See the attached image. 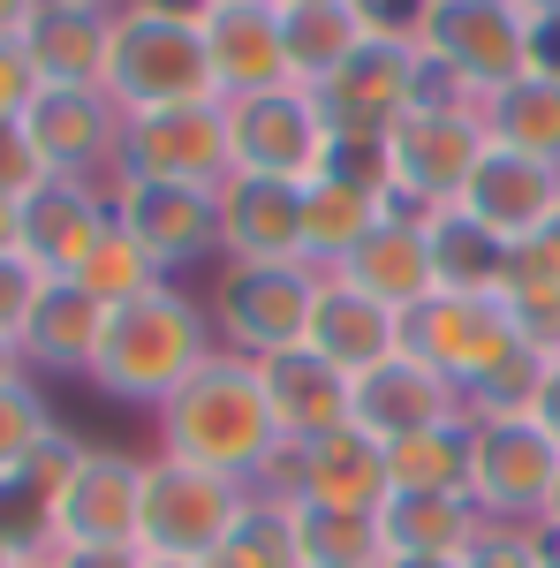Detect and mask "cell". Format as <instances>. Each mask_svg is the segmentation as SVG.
<instances>
[{
    "instance_id": "1",
    "label": "cell",
    "mask_w": 560,
    "mask_h": 568,
    "mask_svg": "<svg viewBox=\"0 0 560 568\" xmlns=\"http://www.w3.org/2000/svg\"><path fill=\"white\" fill-rule=\"evenodd\" d=\"M152 425H160V455L227 470V478H243V485H258L265 463L288 447L281 425H273V402H265L258 364L235 356V349L205 356V364L152 409Z\"/></svg>"
},
{
    "instance_id": "2",
    "label": "cell",
    "mask_w": 560,
    "mask_h": 568,
    "mask_svg": "<svg viewBox=\"0 0 560 568\" xmlns=\"http://www.w3.org/2000/svg\"><path fill=\"white\" fill-rule=\"evenodd\" d=\"M213 349H220V334H213L205 296H190L182 281H160V288L106 311V334H99V356H91V387L106 402L160 409Z\"/></svg>"
},
{
    "instance_id": "3",
    "label": "cell",
    "mask_w": 560,
    "mask_h": 568,
    "mask_svg": "<svg viewBox=\"0 0 560 568\" xmlns=\"http://www.w3.org/2000/svg\"><path fill=\"white\" fill-rule=\"evenodd\" d=\"M106 99H114L122 114L220 99L213 53H205V23H197V0H130V8H114Z\"/></svg>"
},
{
    "instance_id": "4",
    "label": "cell",
    "mask_w": 560,
    "mask_h": 568,
    "mask_svg": "<svg viewBox=\"0 0 560 568\" xmlns=\"http://www.w3.org/2000/svg\"><path fill=\"white\" fill-rule=\"evenodd\" d=\"M258 485L227 478V470H205V463H182V455H144V524H136V546L152 561H205L227 530L251 516Z\"/></svg>"
},
{
    "instance_id": "5",
    "label": "cell",
    "mask_w": 560,
    "mask_h": 568,
    "mask_svg": "<svg viewBox=\"0 0 560 568\" xmlns=\"http://www.w3.org/2000/svg\"><path fill=\"white\" fill-rule=\"evenodd\" d=\"M409 39L425 45L439 69H455L477 99H492L500 84L538 69V23L516 0H425Z\"/></svg>"
},
{
    "instance_id": "6",
    "label": "cell",
    "mask_w": 560,
    "mask_h": 568,
    "mask_svg": "<svg viewBox=\"0 0 560 568\" xmlns=\"http://www.w3.org/2000/svg\"><path fill=\"white\" fill-rule=\"evenodd\" d=\"M205 311H213L220 349L251 356V364L303 349L310 342V311H318V265H303V258L296 265H227L220 258Z\"/></svg>"
},
{
    "instance_id": "7",
    "label": "cell",
    "mask_w": 560,
    "mask_h": 568,
    "mask_svg": "<svg viewBox=\"0 0 560 568\" xmlns=\"http://www.w3.org/2000/svg\"><path fill=\"white\" fill-rule=\"evenodd\" d=\"M492 152L485 106H409L387 130V168H394V205L439 213L470 190L477 160Z\"/></svg>"
},
{
    "instance_id": "8",
    "label": "cell",
    "mask_w": 560,
    "mask_h": 568,
    "mask_svg": "<svg viewBox=\"0 0 560 568\" xmlns=\"http://www.w3.org/2000/svg\"><path fill=\"white\" fill-rule=\"evenodd\" d=\"M401 349L425 356L431 372H447L462 387V402H470L500 364H516L538 342L516 326V311L500 304V296H431V304L401 311Z\"/></svg>"
},
{
    "instance_id": "9",
    "label": "cell",
    "mask_w": 560,
    "mask_h": 568,
    "mask_svg": "<svg viewBox=\"0 0 560 568\" xmlns=\"http://www.w3.org/2000/svg\"><path fill=\"white\" fill-rule=\"evenodd\" d=\"M553 478H560V447L530 409L522 417H470V500L485 524L538 530Z\"/></svg>"
},
{
    "instance_id": "10",
    "label": "cell",
    "mask_w": 560,
    "mask_h": 568,
    "mask_svg": "<svg viewBox=\"0 0 560 568\" xmlns=\"http://www.w3.org/2000/svg\"><path fill=\"white\" fill-rule=\"evenodd\" d=\"M227 106V160L235 175H281V182H318L334 130L318 114V99L303 84H273V91H243L220 99Z\"/></svg>"
},
{
    "instance_id": "11",
    "label": "cell",
    "mask_w": 560,
    "mask_h": 568,
    "mask_svg": "<svg viewBox=\"0 0 560 568\" xmlns=\"http://www.w3.org/2000/svg\"><path fill=\"white\" fill-rule=\"evenodd\" d=\"M106 197H114V227H122L167 281H182V273H197V265L220 258V197L213 190L106 175Z\"/></svg>"
},
{
    "instance_id": "12",
    "label": "cell",
    "mask_w": 560,
    "mask_h": 568,
    "mask_svg": "<svg viewBox=\"0 0 560 568\" xmlns=\"http://www.w3.org/2000/svg\"><path fill=\"white\" fill-rule=\"evenodd\" d=\"M387 439H371L364 425L318 433L303 447H281L258 478V500H326V508H387Z\"/></svg>"
},
{
    "instance_id": "13",
    "label": "cell",
    "mask_w": 560,
    "mask_h": 568,
    "mask_svg": "<svg viewBox=\"0 0 560 568\" xmlns=\"http://www.w3.org/2000/svg\"><path fill=\"white\" fill-rule=\"evenodd\" d=\"M114 175L144 182H190V190H220L235 175L227 160V106L197 99V106H152L122 122V168Z\"/></svg>"
},
{
    "instance_id": "14",
    "label": "cell",
    "mask_w": 560,
    "mask_h": 568,
    "mask_svg": "<svg viewBox=\"0 0 560 568\" xmlns=\"http://www.w3.org/2000/svg\"><path fill=\"white\" fill-rule=\"evenodd\" d=\"M122 106L106 99V84H39L23 106V136L39 144V160L53 175L106 182L122 168Z\"/></svg>"
},
{
    "instance_id": "15",
    "label": "cell",
    "mask_w": 560,
    "mask_h": 568,
    "mask_svg": "<svg viewBox=\"0 0 560 568\" xmlns=\"http://www.w3.org/2000/svg\"><path fill=\"white\" fill-rule=\"evenodd\" d=\"M136 524H144V455L91 447L69 493L53 500V546H136Z\"/></svg>"
},
{
    "instance_id": "16",
    "label": "cell",
    "mask_w": 560,
    "mask_h": 568,
    "mask_svg": "<svg viewBox=\"0 0 560 568\" xmlns=\"http://www.w3.org/2000/svg\"><path fill=\"white\" fill-rule=\"evenodd\" d=\"M310 99H318V114H326L334 136H387L417 106V45L379 31L342 77H326Z\"/></svg>"
},
{
    "instance_id": "17",
    "label": "cell",
    "mask_w": 560,
    "mask_h": 568,
    "mask_svg": "<svg viewBox=\"0 0 560 568\" xmlns=\"http://www.w3.org/2000/svg\"><path fill=\"white\" fill-rule=\"evenodd\" d=\"M303 190L281 175H227L220 197V258L227 265H296L303 258Z\"/></svg>"
},
{
    "instance_id": "18",
    "label": "cell",
    "mask_w": 560,
    "mask_h": 568,
    "mask_svg": "<svg viewBox=\"0 0 560 568\" xmlns=\"http://www.w3.org/2000/svg\"><path fill=\"white\" fill-rule=\"evenodd\" d=\"M114 235V197L106 182H84V175H53L23 205V258L53 273V281H77L91 265V251Z\"/></svg>"
},
{
    "instance_id": "19",
    "label": "cell",
    "mask_w": 560,
    "mask_h": 568,
    "mask_svg": "<svg viewBox=\"0 0 560 568\" xmlns=\"http://www.w3.org/2000/svg\"><path fill=\"white\" fill-rule=\"evenodd\" d=\"M205 53H213L220 99L288 84V45H281V0H197Z\"/></svg>"
},
{
    "instance_id": "20",
    "label": "cell",
    "mask_w": 560,
    "mask_h": 568,
    "mask_svg": "<svg viewBox=\"0 0 560 568\" xmlns=\"http://www.w3.org/2000/svg\"><path fill=\"white\" fill-rule=\"evenodd\" d=\"M455 417H470V402L462 387L447 379V372H431L425 356H387V364H371L364 379H356V425L371 439H409V433H431V425H455Z\"/></svg>"
},
{
    "instance_id": "21",
    "label": "cell",
    "mask_w": 560,
    "mask_h": 568,
    "mask_svg": "<svg viewBox=\"0 0 560 568\" xmlns=\"http://www.w3.org/2000/svg\"><path fill=\"white\" fill-rule=\"evenodd\" d=\"M455 205H462L477 227H492L500 243H530V235H546V227L560 220V168L522 160V152H508V144H492V152L477 160L470 190H462Z\"/></svg>"
},
{
    "instance_id": "22",
    "label": "cell",
    "mask_w": 560,
    "mask_h": 568,
    "mask_svg": "<svg viewBox=\"0 0 560 568\" xmlns=\"http://www.w3.org/2000/svg\"><path fill=\"white\" fill-rule=\"evenodd\" d=\"M265 379V402H273V425H281V439L288 447H303V439L318 433H342V425H356V379H348L342 364H326V356L310 349H281L258 364Z\"/></svg>"
},
{
    "instance_id": "23",
    "label": "cell",
    "mask_w": 560,
    "mask_h": 568,
    "mask_svg": "<svg viewBox=\"0 0 560 568\" xmlns=\"http://www.w3.org/2000/svg\"><path fill=\"white\" fill-rule=\"evenodd\" d=\"M342 281H356L364 296H379L387 311H417L439 296V273H431V235H425V213H409V205H394L364 243H356V258L342 265Z\"/></svg>"
},
{
    "instance_id": "24",
    "label": "cell",
    "mask_w": 560,
    "mask_h": 568,
    "mask_svg": "<svg viewBox=\"0 0 560 568\" xmlns=\"http://www.w3.org/2000/svg\"><path fill=\"white\" fill-rule=\"evenodd\" d=\"M310 349L326 364H342L348 379H364L371 364L401 356V311H387L379 296H364L342 273H318V311H310Z\"/></svg>"
},
{
    "instance_id": "25",
    "label": "cell",
    "mask_w": 560,
    "mask_h": 568,
    "mask_svg": "<svg viewBox=\"0 0 560 568\" xmlns=\"http://www.w3.org/2000/svg\"><path fill=\"white\" fill-rule=\"evenodd\" d=\"M379 39V16L364 0H281V45H288V84L318 91L342 77L364 45Z\"/></svg>"
},
{
    "instance_id": "26",
    "label": "cell",
    "mask_w": 560,
    "mask_h": 568,
    "mask_svg": "<svg viewBox=\"0 0 560 568\" xmlns=\"http://www.w3.org/2000/svg\"><path fill=\"white\" fill-rule=\"evenodd\" d=\"M99 334H106V304L84 281H53L31 311V326H23V364L45 379H91Z\"/></svg>"
},
{
    "instance_id": "27",
    "label": "cell",
    "mask_w": 560,
    "mask_h": 568,
    "mask_svg": "<svg viewBox=\"0 0 560 568\" xmlns=\"http://www.w3.org/2000/svg\"><path fill=\"white\" fill-rule=\"evenodd\" d=\"M379 524H387V561H462L485 516L462 493H387Z\"/></svg>"
},
{
    "instance_id": "28",
    "label": "cell",
    "mask_w": 560,
    "mask_h": 568,
    "mask_svg": "<svg viewBox=\"0 0 560 568\" xmlns=\"http://www.w3.org/2000/svg\"><path fill=\"white\" fill-rule=\"evenodd\" d=\"M106 45H114V16L45 0L31 39H23V61L39 84H106Z\"/></svg>"
},
{
    "instance_id": "29",
    "label": "cell",
    "mask_w": 560,
    "mask_h": 568,
    "mask_svg": "<svg viewBox=\"0 0 560 568\" xmlns=\"http://www.w3.org/2000/svg\"><path fill=\"white\" fill-rule=\"evenodd\" d=\"M394 205L387 197H371V190H348V182L318 175L303 190V265H318V273H342L356 258V243L387 220Z\"/></svg>"
},
{
    "instance_id": "30",
    "label": "cell",
    "mask_w": 560,
    "mask_h": 568,
    "mask_svg": "<svg viewBox=\"0 0 560 568\" xmlns=\"http://www.w3.org/2000/svg\"><path fill=\"white\" fill-rule=\"evenodd\" d=\"M431 235V273H439V296H500V273H508V243L492 227H477L462 205H439L425 213Z\"/></svg>"
},
{
    "instance_id": "31",
    "label": "cell",
    "mask_w": 560,
    "mask_h": 568,
    "mask_svg": "<svg viewBox=\"0 0 560 568\" xmlns=\"http://www.w3.org/2000/svg\"><path fill=\"white\" fill-rule=\"evenodd\" d=\"M303 568H387V524L379 508H326V500H288Z\"/></svg>"
},
{
    "instance_id": "32",
    "label": "cell",
    "mask_w": 560,
    "mask_h": 568,
    "mask_svg": "<svg viewBox=\"0 0 560 568\" xmlns=\"http://www.w3.org/2000/svg\"><path fill=\"white\" fill-rule=\"evenodd\" d=\"M485 130H492V144H508L522 160L560 168V77L553 69H530L516 84H500L485 99Z\"/></svg>"
},
{
    "instance_id": "33",
    "label": "cell",
    "mask_w": 560,
    "mask_h": 568,
    "mask_svg": "<svg viewBox=\"0 0 560 568\" xmlns=\"http://www.w3.org/2000/svg\"><path fill=\"white\" fill-rule=\"evenodd\" d=\"M387 478H394V493H462L470 500V417L394 439Z\"/></svg>"
},
{
    "instance_id": "34",
    "label": "cell",
    "mask_w": 560,
    "mask_h": 568,
    "mask_svg": "<svg viewBox=\"0 0 560 568\" xmlns=\"http://www.w3.org/2000/svg\"><path fill=\"white\" fill-rule=\"evenodd\" d=\"M197 568H303L288 508H281V500H251V516L227 530V538H220Z\"/></svg>"
},
{
    "instance_id": "35",
    "label": "cell",
    "mask_w": 560,
    "mask_h": 568,
    "mask_svg": "<svg viewBox=\"0 0 560 568\" xmlns=\"http://www.w3.org/2000/svg\"><path fill=\"white\" fill-rule=\"evenodd\" d=\"M77 281H84L91 296H99V304L114 311V304H130V296H144V288H160L167 273H160V265H152V258H144V251L130 243V235L114 227V235H106V243L91 251V265L77 273Z\"/></svg>"
},
{
    "instance_id": "36",
    "label": "cell",
    "mask_w": 560,
    "mask_h": 568,
    "mask_svg": "<svg viewBox=\"0 0 560 568\" xmlns=\"http://www.w3.org/2000/svg\"><path fill=\"white\" fill-rule=\"evenodd\" d=\"M53 425H61V417H53V402L39 394V379L0 387V478H16V470L31 463V447H39Z\"/></svg>"
},
{
    "instance_id": "37",
    "label": "cell",
    "mask_w": 560,
    "mask_h": 568,
    "mask_svg": "<svg viewBox=\"0 0 560 568\" xmlns=\"http://www.w3.org/2000/svg\"><path fill=\"white\" fill-rule=\"evenodd\" d=\"M0 538L23 554V561H45L53 554V500L23 478H0Z\"/></svg>"
},
{
    "instance_id": "38",
    "label": "cell",
    "mask_w": 560,
    "mask_h": 568,
    "mask_svg": "<svg viewBox=\"0 0 560 568\" xmlns=\"http://www.w3.org/2000/svg\"><path fill=\"white\" fill-rule=\"evenodd\" d=\"M318 175L348 182V190H371V197H387V205H394L387 136H334V152H326V168H318Z\"/></svg>"
},
{
    "instance_id": "39",
    "label": "cell",
    "mask_w": 560,
    "mask_h": 568,
    "mask_svg": "<svg viewBox=\"0 0 560 568\" xmlns=\"http://www.w3.org/2000/svg\"><path fill=\"white\" fill-rule=\"evenodd\" d=\"M45 288H53V273H39L23 251H0V342L23 349V326H31V311H39Z\"/></svg>"
},
{
    "instance_id": "40",
    "label": "cell",
    "mask_w": 560,
    "mask_h": 568,
    "mask_svg": "<svg viewBox=\"0 0 560 568\" xmlns=\"http://www.w3.org/2000/svg\"><path fill=\"white\" fill-rule=\"evenodd\" d=\"M546 530H530V524H485L477 530V546L462 554L455 568H546Z\"/></svg>"
},
{
    "instance_id": "41",
    "label": "cell",
    "mask_w": 560,
    "mask_h": 568,
    "mask_svg": "<svg viewBox=\"0 0 560 568\" xmlns=\"http://www.w3.org/2000/svg\"><path fill=\"white\" fill-rule=\"evenodd\" d=\"M45 182H53V168L39 160V144L23 136V122L0 130V197H8V205H31Z\"/></svg>"
},
{
    "instance_id": "42",
    "label": "cell",
    "mask_w": 560,
    "mask_h": 568,
    "mask_svg": "<svg viewBox=\"0 0 560 568\" xmlns=\"http://www.w3.org/2000/svg\"><path fill=\"white\" fill-rule=\"evenodd\" d=\"M31 91H39V77H31L23 45H0V130H16V122H23Z\"/></svg>"
},
{
    "instance_id": "43",
    "label": "cell",
    "mask_w": 560,
    "mask_h": 568,
    "mask_svg": "<svg viewBox=\"0 0 560 568\" xmlns=\"http://www.w3.org/2000/svg\"><path fill=\"white\" fill-rule=\"evenodd\" d=\"M45 568H144L136 546H53Z\"/></svg>"
},
{
    "instance_id": "44",
    "label": "cell",
    "mask_w": 560,
    "mask_h": 568,
    "mask_svg": "<svg viewBox=\"0 0 560 568\" xmlns=\"http://www.w3.org/2000/svg\"><path fill=\"white\" fill-rule=\"evenodd\" d=\"M39 8H45V0H0V45H23V39H31Z\"/></svg>"
},
{
    "instance_id": "45",
    "label": "cell",
    "mask_w": 560,
    "mask_h": 568,
    "mask_svg": "<svg viewBox=\"0 0 560 568\" xmlns=\"http://www.w3.org/2000/svg\"><path fill=\"white\" fill-rule=\"evenodd\" d=\"M546 433H553V447H560V356H553V372H546V387H538V409H530Z\"/></svg>"
},
{
    "instance_id": "46",
    "label": "cell",
    "mask_w": 560,
    "mask_h": 568,
    "mask_svg": "<svg viewBox=\"0 0 560 568\" xmlns=\"http://www.w3.org/2000/svg\"><path fill=\"white\" fill-rule=\"evenodd\" d=\"M0 251H23V205L0 197Z\"/></svg>"
},
{
    "instance_id": "47",
    "label": "cell",
    "mask_w": 560,
    "mask_h": 568,
    "mask_svg": "<svg viewBox=\"0 0 560 568\" xmlns=\"http://www.w3.org/2000/svg\"><path fill=\"white\" fill-rule=\"evenodd\" d=\"M16 379H31V364H23L16 342H0V387H16Z\"/></svg>"
},
{
    "instance_id": "48",
    "label": "cell",
    "mask_w": 560,
    "mask_h": 568,
    "mask_svg": "<svg viewBox=\"0 0 560 568\" xmlns=\"http://www.w3.org/2000/svg\"><path fill=\"white\" fill-rule=\"evenodd\" d=\"M538 530H546V546H560V478H553V493H546V516H538Z\"/></svg>"
},
{
    "instance_id": "49",
    "label": "cell",
    "mask_w": 560,
    "mask_h": 568,
    "mask_svg": "<svg viewBox=\"0 0 560 568\" xmlns=\"http://www.w3.org/2000/svg\"><path fill=\"white\" fill-rule=\"evenodd\" d=\"M516 8L538 23V31H546V23H560V0H516Z\"/></svg>"
},
{
    "instance_id": "50",
    "label": "cell",
    "mask_w": 560,
    "mask_h": 568,
    "mask_svg": "<svg viewBox=\"0 0 560 568\" xmlns=\"http://www.w3.org/2000/svg\"><path fill=\"white\" fill-rule=\"evenodd\" d=\"M61 8H99V16H114V8H130V0H61Z\"/></svg>"
},
{
    "instance_id": "51",
    "label": "cell",
    "mask_w": 560,
    "mask_h": 568,
    "mask_svg": "<svg viewBox=\"0 0 560 568\" xmlns=\"http://www.w3.org/2000/svg\"><path fill=\"white\" fill-rule=\"evenodd\" d=\"M0 568H23V554H16V546H8V538H0Z\"/></svg>"
},
{
    "instance_id": "52",
    "label": "cell",
    "mask_w": 560,
    "mask_h": 568,
    "mask_svg": "<svg viewBox=\"0 0 560 568\" xmlns=\"http://www.w3.org/2000/svg\"><path fill=\"white\" fill-rule=\"evenodd\" d=\"M387 568H455V561H387Z\"/></svg>"
},
{
    "instance_id": "53",
    "label": "cell",
    "mask_w": 560,
    "mask_h": 568,
    "mask_svg": "<svg viewBox=\"0 0 560 568\" xmlns=\"http://www.w3.org/2000/svg\"><path fill=\"white\" fill-rule=\"evenodd\" d=\"M144 568H190V561H152V554H144Z\"/></svg>"
},
{
    "instance_id": "54",
    "label": "cell",
    "mask_w": 560,
    "mask_h": 568,
    "mask_svg": "<svg viewBox=\"0 0 560 568\" xmlns=\"http://www.w3.org/2000/svg\"><path fill=\"white\" fill-rule=\"evenodd\" d=\"M546 568H560V546H553V554H546Z\"/></svg>"
},
{
    "instance_id": "55",
    "label": "cell",
    "mask_w": 560,
    "mask_h": 568,
    "mask_svg": "<svg viewBox=\"0 0 560 568\" xmlns=\"http://www.w3.org/2000/svg\"><path fill=\"white\" fill-rule=\"evenodd\" d=\"M23 568H45V561H23Z\"/></svg>"
}]
</instances>
